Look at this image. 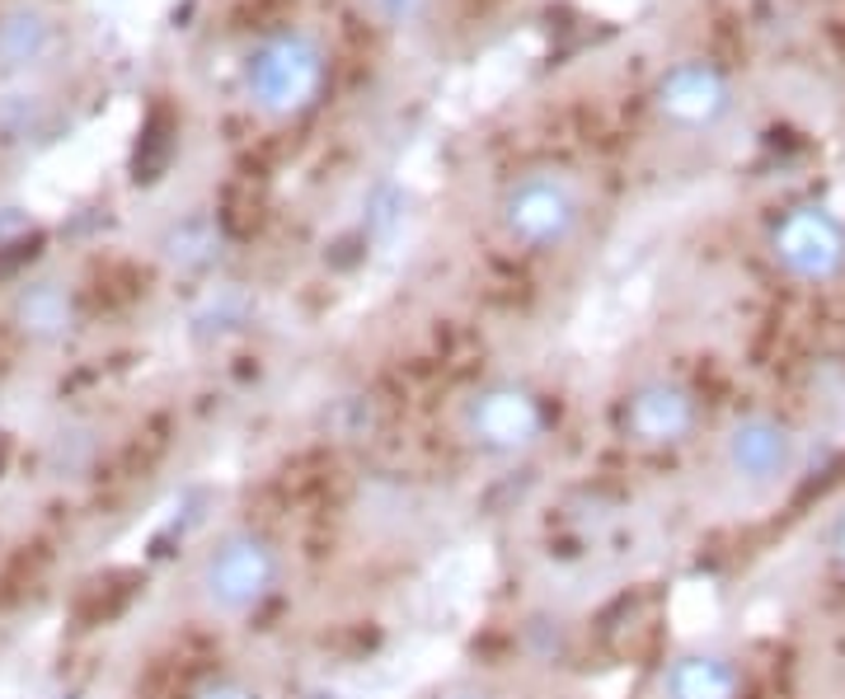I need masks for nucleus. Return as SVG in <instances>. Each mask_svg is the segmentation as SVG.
<instances>
[{"label":"nucleus","instance_id":"nucleus-4","mask_svg":"<svg viewBox=\"0 0 845 699\" xmlns=\"http://www.w3.org/2000/svg\"><path fill=\"white\" fill-rule=\"evenodd\" d=\"M277 573L282 569H277L273 545L263 540V535L235 531L202 559L198 587H202V601L212 606V611H221V615H249L254 606H263L273 597Z\"/></svg>","mask_w":845,"mask_h":699},{"label":"nucleus","instance_id":"nucleus-14","mask_svg":"<svg viewBox=\"0 0 845 699\" xmlns=\"http://www.w3.org/2000/svg\"><path fill=\"white\" fill-rule=\"evenodd\" d=\"M198 699H254V690H245L240 681H212L198 690Z\"/></svg>","mask_w":845,"mask_h":699},{"label":"nucleus","instance_id":"nucleus-17","mask_svg":"<svg viewBox=\"0 0 845 699\" xmlns=\"http://www.w3.org/2000/svg\"><path fill=\"white\" fill-rule=\"evenodd\" d=\"M461 699H474V695H461Z\"/></svg>","mask_w":845,"mask_h":699},{"label":"nucleus","instance_id":"nucleus-11","mask_svg":"<svg viewBox=\"0 0 845 699\" xmlns=\"http://www.w3.org/2000/svg\"><path fill=\"white\" fill-rule=\"evenodd\" d=\"M52 20L48 14H38V10H5L0 14V62L5 66H38V62H48V52H52Z\"/></svg>","mask_w":845,"mask_h":699},{"label":"nucleus","instance_id":"nucleus-10","mask_svg":"<svg viewBox=\"0 0 845 699\" xmlns=\"http://www.w3.org/2000/svg\"><path fill=\"white\" fill-rule=\"evenodd\" d=\"M14 320L34 338H66L71 324H76V305H71V291L62 282H34L14 301Z\"/></svg>","mask_w":845,"mask_h":699},{"label":"nucleus","instance_id":"nucleus-7","mask_svg":"<svg viewBox=\"0 0 845 699\" xmlns=\"http://www.w3.org/2000/svg\"><path fill=\"white\" fill-rule=\"evenodd\" d=\"M695 427V399L676 380H644L625 399V433L644 446H676Z\"/></svg>","mask_w":845,"mask_h":699},{"label":"nucleus","instance_id":"nucleus-3","mask_svg":"<svg viewBox=\"0 0 845 699\" xmlns=\"http://www.w3.org/2000/svg\"><path fill=\"white\" fill-rule=\"evenodd\" d=\"M648 109L676 137H714L737 113V85L714 57H676L648 85Z\"/></svg>","mask_w":845,"mask_h":699},{"label":"nucleus","instance_id":"nucleus-6","mask_svg":"<svg viewBox=\"0 0 845 699\" xmlns=\"http://www.w3.org/2000/svg\"><path fill=\"white\" fill-rule=\"evenodd\" d=\"M461 423H465V437L474 446L498 451V455H517L545 433V409L526 385L498 380V385H484L480 395L465 399Z\"/></svg>","mask_w":845,"mask_h":699},{"label":"nucleus","instance_id":"nucleus-5","mask_svg":"<svg viewBox=\"0 0 845 699\" xmlns=\"http://www.w3.org/2000/svg\"><path fill=\"white\" fill-rule=\"evenodd\" d=\"M770 259L798 282L845 273V221L827 202H798L770 226Z\"/></svg>","mask_w":845,"mask_h":699},{"label":"nucleus","instance_id":"nucleus-8","mask_svg":"<svg viewBox=\"0 0 845 699\" xmlns=\"http://www.w3.org/2000/svg\"><path fill=\"white\" fill-rule=\"evenodd\" d=\"M794 441L775 419H743L729 433V465L737 479L747 484H770L790 470Z\"/></svg>","mask_w":845,"mask_h":699},{"label":"nucleus","instance_id":"nucleus-16","mask_svg":"<svg viewBox=\"0 0 845 699\" xmlns=\"http://www.w3.org/2000/svg\"><path fill=\"white\" fill-rule=\"evenodd\" d=\"M836 549H841V559H845V526H841V540H836Z\"/></svg>","mask_w":845,"mask_h":699},{"label":"nucleus","instance_id":"nucleus-9","mask_svg":"<svg viewBox=\"0 0 845 699\" xmlns=\"http://www.w3.org/2000/svg\"><path fill=\"white\" fill-rule=\"evenodd\" d=\"M667 699H737V672L719 652H686L662 676Z\"/></svg>","mask_w":845,"mask_h":699},{"label":"nucleus","instance_id":"nucleus-15","mask_svg":"<svg viewBox=\"0 0 845 699\" xmlns=\"http://www.w3.org/2000/svg\"><path fill=\"white\" fill-rule=\"evenodd\" d=\"M306 699H338V695H334V690H310Z\"/></svg>","mask_w":845,"mask_h":699},{"label":"nucleus","instance_id":"nucleus-13","mask_svg":"<svg viewBox=\"0 0 845 699\" xmlns=\"http://www.w3.org/2000/svg\"><path fill=\"white\" fill-rule=\"evenodd\" d=\"M437 0H358V10L372 20L381 34H413L433 20Z\"/></svg>","mask_w":845,"mask_h":699},{"label":"nucleus","instance_id":"nucleus-12","mask_svg":"<svg viewBox=\"0 0 845 699\" xmlns=\"http://www.w3.org/2000/svg\"><path fill=\"white\" fill-rule=\"evenodd\" d=\"M165 259L188 267V273H198V267H212L221 259V230L216 221L207 216H188L179 226H170L165 235Z\"/></svg>","mask_w":845,"mask_h":699},{"label":"nucleus","instance_id":"nucleus-2","mask_svg":"<svg viewBox=\"0 0 845 699\" xmlns=\"http://www.w3.org/2000/svg\"><path fill=\"white\" fill-rule=\"evenodd\" d=\"M494 216H498V230L508 235V245L526 249V254H559V249H569L583 235L587 198L573 174L540 165V170L512 174L502 184Z\"/></svg>","mask_w":845,"mask_h":699},{"label":"nucleus","instance_id":"nucleus-1","mask_svg":"<svg viewBox=\"0 0 845 699\" xmlns=\"http://www.w3.org/2000/svg\"><path fill=\"white\" fill-rule=\"evenodd\" d=\"M330 48L306 24H273L249 42L240 62V95L269 123H301L330 95Z\"/></svg>","mask_w":845,"mask_h":699}]
</instances>
